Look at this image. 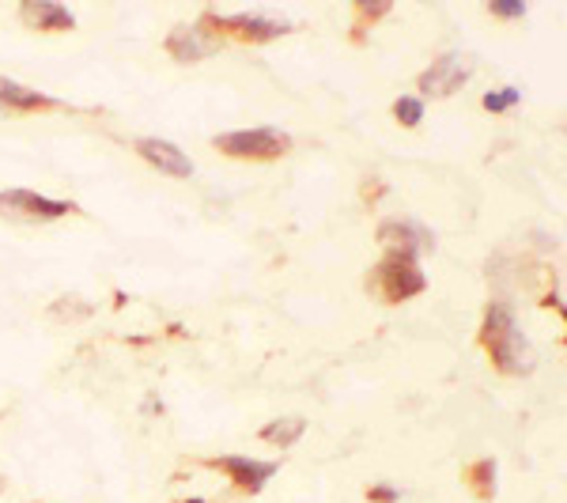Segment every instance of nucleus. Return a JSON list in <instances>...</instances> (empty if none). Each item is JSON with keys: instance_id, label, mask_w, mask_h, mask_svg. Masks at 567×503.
I'll return each instance as SVG.
<instances>
[{"instance_id": "f257e3e1", "label": "nucleus", "mask_w": 567, "mask_h": 503, "mask_svg": "<svg viewBox=\"0 0 567 503\" xmlns=\"http://www.w3.org/2000/svg\"><path fill=\"white\" fill-rule=\"evenodd\" d=\"M488 345H492V356H496V363L507 374H529L534 371V349H529V341L523 333H518L515 326V315H511L503 304H492L488 310Z\"/></svg>"}, {"instance_id": "f03ea898", "label": "nucleus", "mask_w": 567, "mask_h": 503, "mask_svg": "<svg viewBox=\"0 0 567 503\" xmlns=\"http://www.w3.org/2000/svg\"><path fill=\"white\" fill-rule=\"evenodd\" d=\"M216 148L235 160H277L291 148V136L280 130H239L216 136Z\"/></svg>"}, {"instance_id": "7ed1b4c3", "label": "nucleus", "mask_w": 567, "mask_h": 503, "mask_svg": "<svg viewBox=\"0 0 567 503\" xmlns=\"http://www.w3.org/2000/svg\"><path fill=\"white\" fill-rule=\"evenodd\" d=\"M65 213H72V205H65V201L39 197V194H31V189H8V194H0V216H8V219L45 224V219H58Z\"/></svg>"}, {"instance_id": "20e7f679", "label": "nucleus", "mask_w": 567, "mask_h": 503, "mask_svg": "<svg viewBox=\"0 0 567 503\" xmlns=\"http://www.w3.org/2000/svg\"><path fill=\"white\" fill-rule=\"evenodd\" d=\"M470 76H473V58L451 53V58L435 61V65L427 69L424 76H420V91H424V95L443 99V95H451V91H458Z\"/></svg>"}, {"instance_id": "39448f33", "label": "nucleus", "mask_w": 567, "mask_h": 503, "mask_svg": "<svg viewBox=\"0 0 567 503\" xmlns=\"http://www.w3.org/2000/svg\"><path fill=\"white\" fill-rule=\"evenodd\" d=\"M136 152L144 155V160L152 163V167L167 171V175L175 178H189L194 175V163H189V155L178 148V144L171 141H159V136H144V141H136Z\"/></svg>"}, {"instance_id": "423d86ee", "label": "nucleus", "mask_w": 567, "mask_h": 503, "mask_svg": "<svg viewBox=\"0 0 567 503\" xmlns=\"http://www.w3.org/2000/svg\"><path fill=\"white\" fill-rule=\"evenodd\" d=\"M382 243H390L401 258H413L416 250H432V246H435L432 232H424L420 224H409V219H405V224H398V219H393V224L382 227Z\"/></svg>"}, {"instance_id": "0eeeda50", "label": "nucleus", "mask_w": 567, "mask_h": 503, "mask_svg": "<svg viewBox=\"0 0 567 503\" xmlns=\"http://www.w3.org/2000/svg\"><path fill=\"white\" fill-rule=\"evenodd\" d=\"M219 470H227L235 484H243L246 492H258L265 481L277 473V462H250V459H219Z\"/></svg>"}, {"instance_id": "6e6552de", "label": "nucleus", "mask_w": 567, "mask_h": 503, "mask_svg": "<svg viewBox=\"0 0 567 503\" xmlns=\"http://www.w3.org/2000/svg\"><path fill=\"white\" fill-rule=\"evenodd\" d=\"M23 20L31 27H39V31H72V12H65V8L58 4H45V0H39V4H23Z\"/></svg>"}, {"instance_id": "1a4fd4ad", "label": "nucleus", "mask_w": 567, "mask_h": 503, "mask_svg": "<svg viewBox=\"0 0 567 503\" xmlns=\"http://www.w3.org/2000/svg\"><path fill=\"white\" fill-rule=\"evenodd\" d=\"M382 273H386L390 285H393L390 296H401V299H405V296H413V291L424 288V277L416 273L413 258H401V254H398V258H390V265H386Z\"/></svg>"}, {"instance_id": "9d476101", "label": "nucleus", "mask_w": 567, "mask_h": 503, "mask_svg": "<svg viewBox=\"0 0 567 503\" xmlns=\"http://www.w3.org/2000/svg\"><path fill=\"white\" fill-rule=\"evenodd\" d=\"M171 53H175L178 61H200L208 50H213V42H205L200 39V31L197 27H178L175 34H171Z\"/></svg>"}, {"instance_id": "9b49d317", "label": "nucleus", "mask_w": 567, "mask_h": 503, "mask_svg": "<svg viewBox=\"0 0 567 503\" xmlns=\"http://www.w3.org/2000/svg\"><path fill=\"white\" fill-rule=\"evenodd\" d=\"M0 103L4 106H16V110H34V106H53L50 99L39 95V91L16 84V80H4L0 76Z\"/></svg>"}, {"instance_id": "f8f14e48", "label": "nucleus", "mask_w": 567, "mask_h": 503, "mask_svg": "<svg viewBox=\"0 0 567 503\" xmlns=\"http://www.w3.org/2000/svg\"><path fill=\"white\" fill-rule=\"evenodd\" d=\"M227 23L243 27V34H250V39H277V34L288 31V23H284V20H269V16H231Z\"/></svg>"}, {"instance_id": "ddd939ff", "label": "nucleus", "mask_w": 567, "mask_h": 503, "mask_svg": "<svg viewBox=\"0 0 567 503\" xmlns=\"http://www.w3.org/2000/svg\"><path fill=\"white\" fill-rule=\"evenodd\" d=\"M303 432H307V420H303V417H284V420H272V424L261 432V439H265V443L291 446Z\"/></svg>"}, {"instance_id": "4468645a", "label": "nucleus", "mask_w": 567, "mask_h": 503, "mask_svg": "<svg viewBox=\"0 0 567 503\" xmlns=\"http://www.w3.org/2000/svg\"><path fill=\"white\" fill-rule=\"evenodd\" d=\"M393 114H398L401 125H420V117H424V103H420V99H398V103H393Z\"/></svg>"}, {"instance_id": "2eb2a0df", "label": "nucleus", "mask_w": 567, "mask_h": 503, "mask_svg": "<svg viewBox=\"0 0 567 503\" xmlns=\"http://www.w3.org/2000/svg\"><path fill=\"white\" fill-rule=\"evenodd\" d=\"M515 103H518V91L515 88L499 91V95H484V110H507V106H515Z\"/></svg>"}, {"instance_id": "dca6fc26", "label": "nucleus", "mask_w": 567, "mask_h": 503, "mask_svg": "<svg viewBox=\"0 0 567 503\" xmlns=\"http://www.w3.org/2000/svg\"><path fill=\"white\" fill-rule=\"evenodd\" d=\"M492 12L503 16V20H515V16H523L526 8L523 4H492Z\"/></svg>"}, {"instance_id": "f3484780", "label": "nucleus", "mask_w": 567, "mask_h": 503, "mask_svg": "<svg viewBox=\"0 0 567 503\" xmlns=\"http://www.w3.org/2000/svg\"><path fill=\"white\" fill-rule=\"evenodd\" d=\"M0 489H4V481H0Z\"/></svg>"}]
</instances>
